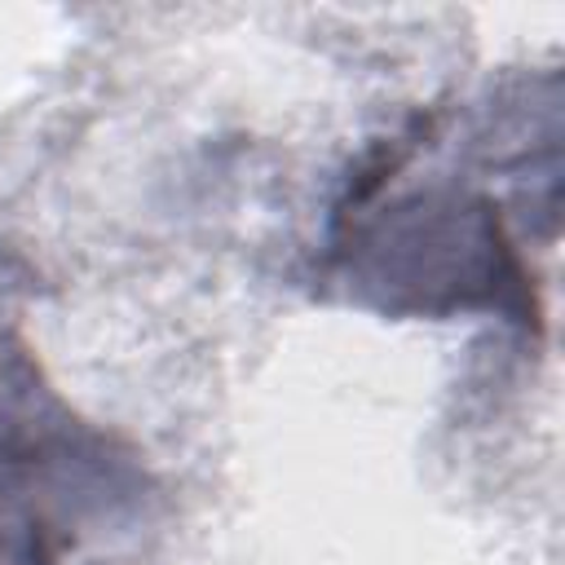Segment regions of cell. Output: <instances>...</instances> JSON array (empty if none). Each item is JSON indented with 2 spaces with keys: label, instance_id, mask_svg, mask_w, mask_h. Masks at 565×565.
Segmentation results:
<instances>
[{
  "label": "cell",
  "instance_id": "cell-1",
  "mask_svg": "<svg viewBox=\"0 0 565 565\" xmlns=\"http://www.w3.org/2000/svg\"><path fill=\"white\" fill-rule=\"evenodd\" d=\"M318 282L393 322L499 318L543 335L539 274L512 238L508 203L468 172L415 177L402 128L349 168L322 234Z\"/></svg>",
  "mask_w": 565,
  "mask_h": 565
},
{
  "label": "cell",
  "instance_id": "cell-2",
  "mask_svg": "<svg viewBox=\"0 0 565 565\" xmlns=\"http://www.w3.org/2000/svg\"><path fill=\"white\" fill-rule=\"evenodd\" d=\"M154 494L137 441L88 419L0 322V565H66L141 521Z\"/></svg>",
  "mask_w": 565,
  "mask_h": 565
}]
</instances>
